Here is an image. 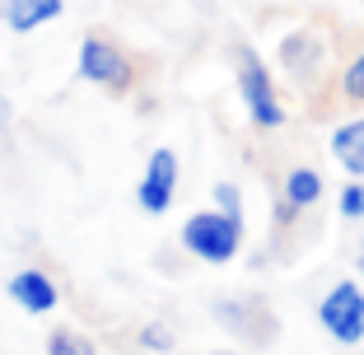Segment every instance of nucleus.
Returning a JSON list of instances; mask_svg holds the SVG:
<instances>
[{
    "instance_id": "nucleus-3",
    "label": "nucleus",
    "mask_w": 364,
    "mask_h": 355,
    "mask_svg": "<svg viewBox=\"0 0 364 355\" xmlns=\"http://www.w3.org/2000/svg\"><path fill=\"white\" fill-rule=\"evenodd\" d=\"M75 70H80V80L107 89V94H127V89H131V61H127V52H122L117 43L98 38V33H89L85 43H80Z\"/></svg>"
},
{
    "instance_id": "nucleus-17",
    "label": "nucleus",
    "mask_w": 364,
    "mask_h": 355,
    "mask_svg": "<svg viewBox=\"0 0 364 355\" xmlns=\"http://www.w3.org/2000/svg\"><path fill=\"white\" fill-rule=\"evenodd\" d=\"M215 355H229V351H215Z\"/></svg>"
},
{
    "instance_id": "nucleus-16",
    "label": "nucleus",
    "mask_w": 364,
    "mask_h": 355,
    "mask_svg": "<svg viewBox=\"0 0 364 355\" xmlns=\"http://www.w3.org/2000/svg\"><path fill=\"white\" fill-rule=\"evenodd\" d=\"M360 271H364V253H360Z\"/></svg>"
},
{
    "instance_id": "nucleus-5",
    "label": "nucleus",
    "mask_w": 364,
    "mask_h": 355,
    "mask_svg": "<svg viewBox=\"0 0 364 355\" xmlns=\"http://www.w3.org/2000/svg\"><path fill=\"white\" fill-rule=\"evenodd\" d=\"M173 196H178V154L168 145H159L145 159V173H140V183H136V206L145 216H168Z\"/></svg>"
},
{
    "instance_id": "nucleus-9",
    "label": "nucleus",
    "mask_w": 364,
    "mask_h": 355,
    "mask_svg": "<svg viewBox=\"0 0 364 355\" xmlns=\"http://www.w3.org/2000/svg\"><path fill=\"white\" fill-rule=\"evenodd\" d=\"M322 196V173L318 169H289L285 178V206L289 211H309Z\"/></svg>"
},
{
    "instance_id": "nucleus-4",
    "label": "nucleus",
    "mask_w": 364,
    "mask_h": 355,
    "mask_svg": "<svg viewBox=\"0 0 364 355\" xmlns=\"http://www.w3.org/2000/svg\"><path fill=\"white\" fill-rule=\"evenodd\" d=\"M318 323L327 327L332 341L360 346L364 341V290L355 285V280H336L318 304Z\"/></svg>"
},
{
    "instance_id": "nucleus-15",
    "label": "nucleus",
    "mask_w": 364,
    "mask_h": 355,
    "mask_svg": "<svg viewBox=\"0 0 364 355\" xmlns=\"http://www.w3.org/2000/svg\"><path fill=\"white\" fill-rule=\"evenodd\" d=\"M10 127V103H5V98H0V131Z\"/></svg>"
},
{
    "instance_id": "nucleus-10",
    "label": "nucleus",
    "mask_w": 364,
    "mask_h": 355,
    "mask_svg": "<svg viewBox=\"0 0 364 355\" xmlns=\"http://www.w3.org/2000/svg\"><path fill=\"white\" fill-rule=\"evenodd\" d=\"M47 355H98V346L89 341V337H80V332H52L47 337Z\"/></svg>"
},
{
    "instance_id": "nucleus-2",
    "label": "nucleus",
    "mask_w": 364,
    "mask_h": 355,
    "mask_svg": "<svg viewBox=\"0 0 364 355\" xmlns=\"http://www.w3.org/2000/svg\"><path fill=\"white\" fill-rule=\"evenodd\" d=\"M238 94H243V108L252 117V127H262V131L285 127V108H280V98H276L271 70L262 65V56L252 47H238Z\"/></svg>"
},
{
    "instance_id": "nucleus-11",
    "label": "nucleus",
    "mask_w": 364,
    "mask_h": 355,
    "mask_svg": "<svg viewBox=\"0 0 364 355\" xmlns=\"http://www.w3.org/2000/svg\"><path fill=\"white\" fill-rule=\"evenodd\" d=\"M341 94H346V103H364V52L355 56L350 65H346V75H341Z\"/></svg>"
},
{
    "instance_id": "nucleus-1",
    "label": "nucleus",
    "mask_w": 364,
    "mask_h": 355,
    "mask_svg": "<svg viewBox=\"0 0 364 355\" xmlns=\"http://www.w3.org/2000/svg\"><path fill=\"white\" fill-rule=\"evenodd\" d=\"M182 253H192L196 262H210V267H229L243 248V216H229V211H196V216L182 220L178 229Z\"/></svg>"
},
{
    "instance_id": "nucleus-13",
    "label": "nucleus",
    "mask_w": 364,
    "mask_h": 355,
    "mask_svg": "<svg viewBox=\"0 0 364 355\" xmlns=\"http://www.w3.org/2000/svg\"><path fill=\"white\" fill-rule=\"evenodd\" d=\"M140 346L145 351H173V332L164 323H145L140 327Z\"/></svg>"
},
{
    "instance_id": "nucleus-7",
    "label": "nucleus",
    "mask_w": 364,
    "mask_h": 355,
    "mask_svg": "<svg viewBox=\"0 0 364 355\" xmlns=\"http://www.w3.org/2000/svg\"><path fill=\"white\" fill-rule=\"evenodd\" d=\"M65 0H0V19L10 33H33L43 28V23L61 19Z\"/></svg>"
},
{
    "instance_id": "nucleus-14",
    "label": "nucleus",
    "mask_w": 364,
    "mask_h": 355,
    "mask_svg": "<svg viewBox=\"0 0 364 355\" xmlns=\"http://www.w3.org/2000/svg\"><path fill=\"white\" fill-rule=\"evenodd\" d=\"M215 206L229 211V216H243V196H238L234 183H215Z\"/></svg>"
},
{
    "instance_id": "nucleus-8",
    "label": "nucleus",
    "mask_w": 364,
    "mask_h": 355,
    "mask_svg": "<svg viewBox=\"0 0 364 355\" xmlns=\"http://www.w3.org/2000/svg\"><path fill=\"white\" fill-rule=\"evenodd\" d=\"M332 159L350 178H364V117H350L332 131Z\"/></svg>"
},
{
    "instance_id": "nucleus-12",
    "label": "nucleus",
    "mask_w": 364,
    "mask_h": 355,
    "mask_svg": "<svg viewBox=\"0 0 364 355\" xmlns=\"http://www.w3.org/2000/svg\"><path fill=\"white\" fill-rule=\"evenodd\" d=\"M336 211H341L346 220H364V183L341 187V201H336Z\"/></svg>"
},
{
    "instance_id": "nucleus-6",
    "label": "nucleus",
    "mask_w": 364,
    "mask_h": 355,
    "mask_svg": "<svg viewBox=\"0 0 364 355\" xmlns=\"http://www.w3.org/2000/svg\"><path fill=\"white\" fill-rule=\"evenodd\" d=\"M5 295H10L23 313H33V318H43V313H52L56 304H61V290H56V280L47 276L43 267H19L5 280Z\"/></svg>"
}]
</instances>
